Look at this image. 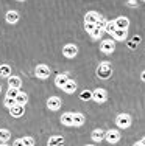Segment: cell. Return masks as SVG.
I'll return each instance as SVG.
<instances>
[{
  "label": "cell",
  "instance_id": "1f68e13d",
  "mask_svg": "<svg viewBox=\"0 0 145 146\" xmlns=\"http://www.w3.org/2000/svg\"><path fill=\"white\" fill-rule=\"evenodd\" d=\"M13 146H23V143H22V138H17V140L14 141V145Z\"/></svg>",
  "mask_w": 145,
  "mask_h": 146
},
{
  "label": "cell",
  "instance_id": "f35d334b",
  "mask_svg": "<svg viewBox=\"0 0 145 146\" xmlns=\"http://www.w3.org/2000/svg\"><path fill=\"white\" fill-rule=\"evenodd\" d=\"M0 146H8V145H6V143H2V145H0Z\"/></svg>",
  "mask_w": 145,
  "mask_h": 146
},
{
  "label": "cell",
  "instance_id": "4fadbf2b",
  "mask_svg": "<svg viewBox=\"0 0 145 146\" xmlns=\"http://www.w3.org/2000/svg\"><path fill=\"white\" fill-rule=\"evenodd\" d=\"M63 145H64V138L61 135H53L47 141V146H63Z\"/></svg>",
  "mask_w": 145,
  "mask_h": 146
},
{
  "label": "cell",
  "instance_id": "44dd1931",
  "mask_svg": "<svg viewBox=\"0 0 145 146\" xmlns=\"http://www.w3.org/2000/svg\"><path fill=\"white\" fill-rule=\"evenodd\" d=\"M0 76H2V78H9V76H11V67L6 65V64L0 65Z\"/></svg>",
  "mask_w": 145,
  "mask_h": 146
},
{
  "label": "cell",
  "instance_id": "e0dca14e",
  "mask_svg": "<svg viewBox=\"0 0 145 146\" xmlns=\"http://www.w3.org/2000/svg\"><path fill=\"white\" fill-rule=\"evenodd\" d=\"M84 123H86V117L83 115V113H80V112L74 113V126H75V127H80V126H83Z\"/></svg>",
  "mask_w": 145,
  "mask_h": 146
},
{
  "label": "cell",
  "instance_id": "60d3db41",
  "mask_svg": "<svg viewBox=\"0 0 145 146\" xmlns=\"http://www.w3.org/2000/svg\"><path fill=\"white\" fill-rule=\"evenodd\" d=\"M86 146H94V145H86Z\"/></svg>",
  "mask_w": 145,
  "mask_h": 146
},
{
  "label": "cell",
  "instance_id": "484cf974",
  "mask_svg": "<svg viewBox=\"0 0 145 146\" xmlns=\"http://www.w3.org/2000/svg\"><path fill=\"white\" fill-rule=\"evenodd\" d=\"M80 98L83 100V101H89V100H92V92L91 90H83Z\"/></svg>",
  "mask_w": 145,
  "mask_h": 146
},
{
  "label": "cell",
  "instance_id": "d4e9b609",
  "mask_svg": "<svg viewBox=\"0 0 145 146\" xmlns=\"http://www.w3.org/2000/svg\"><path fill=\"white\" fill-rule=\"evenodd\" d=\"M3 104H5V107L11 109V107L16 106V100H14V98H9V96H5V100H3Z\"/></svg>",
  "mask_w": 145,
  "mask_h": 146
},
{
  "label": "cell",
  "instance_id": "74e56055",
  "mask_svg": "<svg viewBox=\"0 0 145 146\" xmlns=\"http://www.w3.org/2000/svg\"><path fill=\"white\" fill-rule=\"evenodd\" d=\"M140 143H142V146H145V137L142 138V140H140Z\"/></svg>",
  "mask_w": 145,
  "mask_h": 146
},
{
  "label": "cell",
  "instance_id": "4316f807",
  "mask_svg": "<svg viewBox=\"0 0 145 146\" xmlns=\"http://www.w3.org/2000/svg\"><path fill=\"white\" fill-rule=\"evenodd\" d=\"M102 34H103V30L97 28V27L91 31V37H92V39H100V37H102Z\"/></svg>",
  "mask_w": 145,
  "mask_h": 146
},
{
  "label": "cell",
  "instance_id": "ffe728a7",
  "mask_svg": "<svg viewBox=\"0 0 145 146\" xmlns=\"http://www.w3.org/2000/svg\"><path fill=\"white\" fill-rule=\"evenodd\" d=\"M27 101H28V96H27L25 92H20L19 95L16 96V104H19V106H25Z\"/></svg>",
  "mask_w": 145,
  "mask_h": 146
},
{
  "label": "cell",
  "instance_id": "836d02e7",
  "mask_svg": "<svg viewBox=\"0 0 145 146\" xmlns=\"http://www.w3.org/2000/svg\"><path fill=\"white\" fill-rule=\"evenodd\" d=\"M128 47L131 48V50H134V48H136V44H134V42H133V40H131V42L128 44Z\"/></svg>",
  "mask_w": 145,
  "mask_h": 146
},
{
  "label": "cell",
  "instance_id": "5b68a950",
  "mask_svg": "<svg viewBox=\"0 0 145 146\" xmlns=\"http://www.w3.org/2000/svg\"><path fill=\"white\" fill-rule=\"evenodd\" d=\"M50 73H51L50 67H47L45 64H39V65L36 67V72H34V75H36L39 79H47L48 76H50Z\"/></svg>",
  "mask_w": 145,
  "mask_h": 146
},
{
  "label": "cell",
  "instance_id": "7c38bea8",
  "mask_svg": "<svg viewBox=\"0 0 145 146\" xmlns=\"http://www.w3.org/2000/svg\"><path fill=\"white\" fill-rule=\"evenodd\" d=\"M61 123L64 124V126H74V113L72 112H65L61 115Z\"/></svg>",
  "mask_w": 145,
  "mask_h": 146
},
{
  "label": "cell",
  "instance_id": "277c9868",
  "mask_svg": "<svg viewBox=\"0 0 145 146\" xmlns=\"http://www.w3.org/2000/svg\"><path fill=\"white\" fill-rule=\"evenodd\" d=\"M92 100H94L95 103H98V104L105 103L106 100H108V92H106L105 89H97V90L92 92Z\"/></svg>",
  "mask_w": 145,
  "mask_h": 146
},
{
  "label": "cell",
  "instance_id": "e575fe53",
  "mask_svg": "<svg viewBox=\"0 0 145 146\" xmlns=\"http://www.w3.org/2000/svg\"><path fill=\"white\" fill-rule=\"evenodd\" d=\"M133 42H134V44H136V42H137V44H139V42H140V37H139V36H134V39H133Z\"/></svg>",
  "mask_w": 145,
  "mask_h": 146
},
{
  "label": "cell",
  "instance_id": "9c48e42d",
  "mask_svg": "<svg viewBox=\"0 0 145 146\" xmlns=\"http://www.w3.org/2000/svg\"><path fill=\"white\" fill-rule=\"evenodd\" d=\"M47 107L50 110H58L61 107V100L58 98V96H50V98L47 100Z\"/></svg>",
  "mask_w": 145,
  "mask_h": 146
},
{
  "label": "cell",
  "instance_id": "6da1fadb",
  "mask_svg": "<svg viewBox=\"0 0 145 146\" xmlns=\"http://www.w3.org/2000/svg\"><path fill=\"white\" fill-rule=\"evenodd\" d=\"M111 75H112L111 64H109V62H102V64L98 65V68H97V76H98L100 79H108Z\"/></svg>",
  "mask_w": 145,
  "mask_h": 146
},
{
  "label": "cell",
  "instance_id": "603a6c76",
  "mask_svg": "<svg viewBox=\"0 0 145 146\" xmlns=\"http://www.w3.org/2000/svg\"><path fill=\"white\" fill-rule=\"evenodd\" d=\"M9 138H11V132L8 129H0V141L2 143H6Z\"/></svg>",
  "mask_w": 145,
  "mask_h": 146
},
{
  "label": "cell",
  "instance_id": "d590c367",
  "mask_svg": "<svg viewBox=\"0 0 145 146\" xmlns=\"http://www.w3.org/2000/svg\"><path fill=\"white\" fill-rule=\"evenodd\" d=\"M140 79H142V81L145 82V70L142 72V75H140Z\"/></svg>",
  "mask_w": 145,
  "mask_h": 146
},
{
  "label": "cell",
  "instance_id": "7402d4cb",
  "mask_svg": "<svg viewBox=\"0 0 145 146\" xmlns=\"http://www.w3.org/2000/svg\"><path fill=\"white\" fill-rule=\"evenodd\" d=\"M112 37L116 40H125L126 39V30H116V33L112 34Z\"/></svg>",
  "mask_w": 145,
  "mask_h": 146
},
{
  "label": "cell",
  "instance_id": "3957f363",
  "mask_svg": "<svg viewBox=\"0 0 145 146\" xmlns=\"http://www.w3.org/2000/svg\"><path fill=\"white\" fill-rule=\"evenodd\" d=\"M105 138L109 145H116V143H119V140H120V132L116 131V129H109V131L105 132Z\"/></svg>",
  "mask_w": 145,
  "mask_h": 146
},
{
  "label": "cell",
  "instance_id": "8992f818",
  "mask_svg": "<svg viewBox=\"0 0 145 146\" xmlns=\"http://www.w3.org/2000/svg\"><path fill=\"white\" fill-rule=\"evenodd\" d=\"M77 53H78V47H77L75 44H67V45H64V47H63V54H64V58L72 59V58L77 56Z\"/></svg>",
  "mask_w": 145,
  "mask_h": 146
},
{
  "label": "cell",
  "instance_id": "cb8c5ba5",
  "mask_svg": "<svg viewBox=\"0 0 145 146\" xmlns=\"http://www.w3.org/2000/svg\"><path fill=\"white\" fill-rule=\"evenodd\" d=\"M116 23H114V20H108V22H106V27H105V31L106 33H109L112 36L114 33H116Z\"/></svg>",
  "mask_w": 145,
  "mask_h": 146
},
{
  "label": "cell",
  "instance_id": "ba28073f",
  "mask_svg": "<svg viewBox=\"0 0 145 146\" xmlns=\"http://www.w3.org/2000/svg\"><path fill=\"white\" fill-rule=\"evenodd\" d=\"M114 23H116V28H117V30H128L130 20L126 19V17L120 16V17H117V19L114 20Z\"/></svg>",
  "mask_w": 145,
  "mask_h": 146
},
{
  "label": "cell",
  "instance_id": "f1b7e54d",
  "mask_svg": "<svg viewBox=\"0 0 145 146\" xmlns=\"http://www.w3.org/2000/svg\"><path fill=\"white\" fill-rule=\"evenodd\" d=\"M20 93V90H17V89H8V92H6V96H9V98H14L16 100V96Z\"/></svg>",
  "mask_w": 145,
  "mask_h": 146
},
{
  "label": "cell",
  "instance_id": "8fae6325",
  "mask_svg": "<svg viewBox=\"0 0 145 146\" xmlns=\"http://www.w3.org/2000/svg\"><path fill=\"white\" fill-rule=\"evenodd\" d=\"M8 86H9V89L20 90V87H22V81H20L19 76H9L8 78Z\"/></svg>",
  "mask_w": 145,
  "mask_h": 146
},
{
  "label": "cell",
  "instance_id": "83f0119b",
  "mask_svg": "<svg viewBox=\"0 0 145 146\" xmlns=\"http://www.w3.org/2000/svg\"><path fill=\"white\" fill-rule=\"evenodd\" d=\"M22 143H23V146H34V138L33 137H23Z\"/></svg>",
  "mask_w": 145,
  "mask_h": 146
},
{
  "label": "cell",
  "instance_id": "7a4b0ae2",
  "mask_svg": "<svg viewBox=\"0 0 145 146\" xmlns=\"http://www.w3.org/2000/svg\"><path fill=\"white\" fill-rule=\"evenodd\" d=\"M116 124L120 127V129H126V127L131 126V117L128 113H120L116 118Z\"/></svg>",
  "mask_w": 145,
  "mask_h": 146
},
{
  "label": "cell",
  "instance_id": "4dcf8cb0",
  "mask_svg": "<svg viewBox=\"0 0 145 146\" xmlns=\"http://www.w3.org/2000/svg\"><path fill=\"white\" fill-rule=\"evenodd\" d=\"M94 28H95V25H94V23H86V22H84V30L88 31V33H91V31L94 30Z\"/></svg>",
  "mask_w": 145,
  "mask_h": 146
},
{
  "label": "cell",
  "instance_id": "d6986e66",
  "mask_svg": "<svg viewBox=\"0 0 145 146\" xmlns=\"http://www.w3.org/2000/svg\"><path fill=\"white\" fill-rule=\"evenodd\" d=\"M63 90L65 93H74L75 90H77V82H75L74 79H69V81L65 82V86L63 87Z\"/></svg>",
  "mask_w": 145,
  "mask_h": 146
},
{
  "label": "cell",
  "instance_id": "9a60e30c",
  "mask_svg": "<svg viewBox=\"0 0 145 146\" xmlns=\"http://www.w3.org/2000/svg\"><path fill=\"white\" fill-rule=\"evenodd\" d=\"M67 81H69V76L65 75V73H59V75L55 78V84H56V87H59V89H63Z\"/></svg>",
  "mask_w": 145,
  "mask_h": 146
},
{
  "label": "cell",
  "instance_id": "2e32d148",
  "mask_svg": "<svg viewBox=\"0 0 145 146\" xmlns=\"http://www.w3.org/2000/svg\"><path fill=\"white\" fill-rule=\"evenodd\" d=\"M100 20V16H98V13H95V11H89L88 14H86V17H84V22L86 23H95Z\"/></svg>",
  "mask_w": 145,
  "mask_h": 146
},
{
  "label": "cell",
  "instance_id": "30bf717a",
  "mask_svg": "<svg viewBox=\"0 0 145 146\" xmlns=\"http://www.w3.org/2000/svg\"><path fill=\"white\" fill-rule=\"evenodd\" d=\"M9 113H11V117H14V118H20L23 113H25V106H19V104H16L14 107L9 109Z\"/></svg>",
  "mask_w": 145,
  "mask_h": 146
},
{
  "label": "cell",
  "instance_id": "ac0fdd59",
  "mask_svg": "<svg viewBox=\"0 0 145 146\" xmlns=\"http://www.w3.org/2000/svg\"><path fill=\"white\" fill-rule=\"evenodd\" d=\"M91 137H92V140H94V141L100 143V141L105 138V131H102V129H94V131H92V134H91Z\"/></svg>",
  "mask_w": 145,
  "mask_h": 146
},
{
  "label": "cell",
  "instance_id": "52a82bcc",
  "mask_svg": "<svg viewBox=\"0 0 145 146\" xmlns=\"http://www.w3.org/2000/svg\"><path fill=\"white\" fill-rule=\"evenodd\" d=\"M100 50L105 54H111L112 51L116 50V44H114V40H111V39H106L102 42V45H100Z\"/></svg>",
  "mask_w": 145,
  "mask_h": 146
},
{
  "label": "cell",
  "instance_id": "d6a6232c",
  "mask_svg": "<svg viewBox=\"0 0 145 146\" xmlns=\"http://www.w3.org/2000/svg\"><path fill=\"white\" fill-rule=\"evenodd\" d=\"M126 5H130V6H137V2H136V0H130V2H126Z\"/></svg>",
  "mask_w": 145,
  "mask_h": 146
},
{
  "label": "cell",
  "instance_id": "f546056e",
  "mask_svg": "<svg viewBox=\"0 0 145 146\" xmlns=\"http://www.w3.org/2000/svg\"><path fill=\"white\" fill-rule=\"evenodd\" d=\"M106 22H108V20H105V19H103V17H100V20H98V22L95 23V27H97V28H100V30H103V31H105Z\"/></svg>",
  "mask_w": 145,
  "mask_h": 146
},
{
  "label": "cell",
  "instance_id": "5bb4252c",
  "mask_svg": "<svg viewBox=\"0 0 145 146\" xmlns=\"http://www.w3.org/2000/svg\"><path fill=\"white\" fill-rule=\"evenodd\" d=\"M5 19H6V22H8V23H13V25H14V23L19 22V13L11 9V11H8L5 14Z\"/></svg>",
  "mask_w": 145,
  "mask_h": 146
},
{
  "label": "cell",
  "instance_id": "8d00e7d4",
  "mask_svg": "<svg viewBox=\"0 0 145 146\" xmlns=\"http://www.w3.org/2000/svg\"><path fill=\"white\" fill-rule=\"evenodd\" d=\"M133 146H142V143H140V141H137V143H134Z\"/></svg>",
  "mask_w": 145,
  "mask_h": 146
},
{
  "label": "cell",
  "instance_id": "ab89813d",
  "mask_svg": "<svg viewBox=\"0 0 145 146\" xmlns=\"http://www.w3.org/2000/svg\"><path fill=\"white\" fill-rule=\"evenodd\" d=\"M0 92H2V84H0Z\"/></svg>",
  "mask_w": 145,
  "mask_h": 146
}]
</instances>
